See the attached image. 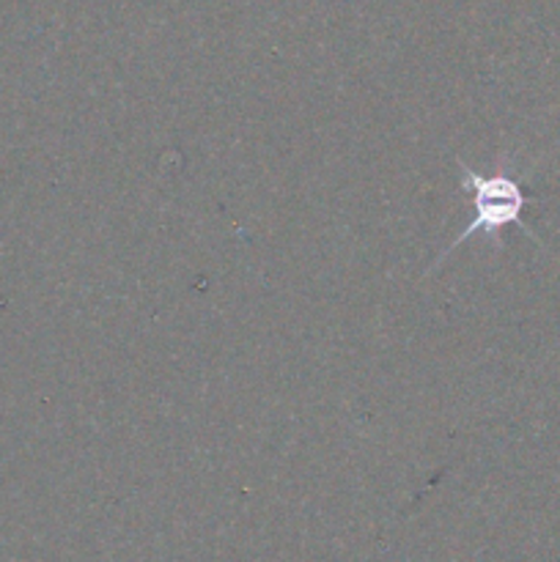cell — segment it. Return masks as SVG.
Returning <instances> with one entry per match:
<instances>
[{"label": "cell", "instance_id": "cell-1", "mask_svg": "<svg viewBox=\"0 0 560 562\" xmlns=\"http://www.w3.org/2000/svg\"><path fill=\"white\" fill-rule=\"evenodd\" d=\"M461 165V190H464L467 203H470V223L467 228L439 252L437 261L428 267L432 272L434 267L445 261L456 247H461L464 241H470L472 236H486V239L500 241L497 234L508 225H519L527 231V236H533V231L527 228L522 214H525L527 203H533V198L522 190L519 181L508 173V170L500 168L497 173H481V170L470 168L464 159H459Z\"/></svg>", "mask_w": 560, "mask_h": 562}]
</instances>
